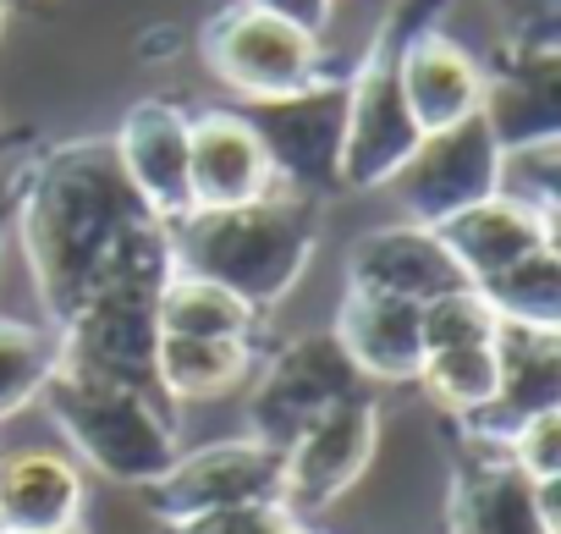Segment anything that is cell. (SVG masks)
Listing matches in <instances>:
<instances>
[{
    "instance_id": "e0dca14e",
    "label": "cell",
    "mask_w": 561,
    "mask_h": 534,
    "mask_svg": "<svg viewBox=\"0 0 561 534\" xmlns=\"http://www.w3.org/2000/svg\"><path fill=\"white\" fill-rule=\"evenodd\" d=\"M435 231H440L446 253L457 259V271L468 276V287L512 271V264L528 259L534 248H550L556 242V220H545V215H534V209H523V204H512L501 193L468 204L462 215L440 220Z\"/></svg>"
},
{
    "instance_id": "44dd1931",
    "label": "cell",
    "mask_w": 561,
    "mask_h": 534,
    "mask_svg": "<svg viewBox=\"0 0 561 534\" xmlns=\"http://www.w3.org/2000/svg\"><path fill=\"white\" fill-rule=\"evenodd\" d=\"M154 391L165 402H209L237 391L253 375V342H198V337H160L149 359Z\"/></svg>"
},
{
    "instance_id": "277c9868",
    "label": "cell",
    "mask_w": 561,
    "mask_h": 534,
    "mask_svg": "<svg viewBox=\"0 0 561 534\" xmlns=\"http://www.w3.org/2000/svg\"><path fill=\"white\" fill-rule=\"evenodd\" d=\"M204 67L215 83H226L242 105H270V100H293L314 83H325V45L320 34L259 12L248 0H231L226 12L209 18L204 39Z\"/></svg>"
},
{
    "instance_id": "ba28073f",
    "label": "cell",
    "mask_w": 561,
    "mask_h": 534,
    "mask_svg": "<svg viewBox=\"0 0 561 534\" xmlns=\"http://www.w3.org/2000/svg\"><path fill=\"white\" fill-rule=\"evenodd\" d=\"M495 166H501V138L484 116H468L457 127L424 133L419 149L402 160V171L386 182L391 204L413 226H440L462 215L468 204L495 193Z\"/></svg>"
},
{
    "instance_id": "1f68e13d",
    "label": "cell",
    "mask_w": 561,
    "mask_h": 534,
    "mask_svg": "<svg viewBox=\"0 0 561 534\" xmlns=\"http://www.w3.org/2000/svg\"><path fill=\"white\" fill-rule=\"evenodd\" d=\"M39 534H83V523H72V529H39Z\"/></svg>"
},
{
    "instance_id": "30bf717a",
    "label": "cell",
    "mask_w": 561,
    "mask_h": 534,
    "mask_svg": "<svg viewBox=\"0 0 561 534\" xmlns=\"http://www.w3.org/2000/svg\"><path fill=\"white\" fill-rule=\"evenodd\" d=\"M386 34L397 45V83L419 133H440L468 116H484L490 67L468 45H457L435 23H408V18H397Z\"/></svg>"
},
{
    "instance_id": "9c48e42d",
    "label": "cell",
    "mask_w": 561,
    "mask_h": 534,
    "mask_svg": "<svg viewBox=\"0 0 561 534\" xmlns=\"http://www.w3.org/2000/svg\"><path fill=\"white\" fill-rule=\"evenodd\" d=\"M353 391H364V380L347 364L342 342L331 331L298 337L259 370V380L248 391V435L264 441L270 452H280L298 430H309L331 402H342Z\"/></svg>"
},
{
    "instance_id": "7402d4cb",
    "label": "cell",
    "mask_w": 561,
    "mask_h": 534,
    "mask_svg": "<svg viewBox=\"0 0 561 534\" xmlns=\"http://www.w3.org/2000/svg\"><path fill=\"white\" fill-rule=\"evenodd\" d=\"M154 326L160 337H198V342H253L259 331V315L231 298L226 287L204 282V276H187V271H171L154 293Z\"/></svg>"
},
{
    "instance_id": "7a4b0ae2",
    "label": "cell",
    "mask_w": 561,
    "mask_h": 534,
    "mask_svg": "<svg viewBox=\"0 0 561 534\" xmlns=\"http://www.w3.org/2000/svg\"><path fill=\"white\" fill-rule=\"evenodd\" d=\"M171 231V271L204 276L242 298L253 315L287 304L304 282L309 259L320 248V204L314 193L275 188L259 204L237 209H193Z\"/></svg>"
},
{
    "instance_id": "52a82bcc",
    "label": "cell",
    "mask_w": 561,
    "mask_h": 534,
    "mask_svg": "<svg viewBox=\"0 0 561 534\" xmlns=\"http://www.w3.org/2000/svg\"><path fill=\"white\" fill-rule=\"evenodd\" d=\"M380 446V408L369 391H353L342 402H331L309 430H298L280 446V507L293 518H314L331 501H342L364 468L375 463Z\"/></svg>"
},
{
    "instance_id": "4316f807",
    "label": "cell",
    "mask_w": 561,
    "mask_h": 534,
    "mask_svg": "<svg viewBox=\"0 0 561 534\" xmlns=\"http://www.w3.org/2000/svg\"><path fill=\"white\" fill-rule=\"evenodd\" d=\"M495 309L479 298V287H457V293H440L419 309V337H424V353H440V348H479L495 337Z\"/></svg>"
},
{
    "instance_id": "ffe728a7",
    "label": "cell",
    "mask_w": 561,
    "mask_h": 534,
    "mask_svg": "<svg viewBox=\"0 0 561 534\" xmlns=\"http://www.w3.org/2000/svg\"><path fill=\"white\" fill-rule=\"evenodd\" d=\"M556 50L534 45L517 50V61L506 72H490V94H484V122L495 127L501 144H523V138H550L561 133V111H556Z\"/></svg>"
},
{
    "instance_id": "d6986e66",
    "label": "cell",
    "mask_w": 561,
    "mask_h": 534,
    "mask_svg": "<svg viewBox=\"0 0 561 534\" xmlns=\"http://www.w3.org/2000/svg\"><path fill=\"white\" fill-rule=\"evenodd\" d=\"M451 534H561L534 496V479H523L501 452H484L457 474L451 485Z\"/></svg>"
},
{
    "instance_id": "e575fe53",
    "label": "cell",
    "mask_w": 561,
    "mask_h": 534,
    "mask_svg": "<svg viewBox=\"0 0 561 534\" xmlns=\"http://www.w3.org/2000/svg\"><path fill=\"white\" fill-rule=\"evenodd\" d=\"M7 7H12V0H7Z\"/></svg>"
},
{
    "instance_id": "2e32d148",
    "label": "cell",
    "mask_w": 561,
    "mask_h": 534,
    "mask_svg": "<svg viewBox=\"0 0 561 534\" xmlns=\"http://www.w3.org/2000/svg\"><path fill=\"white\" fill-rule=\"evenodd\" d=\"M89 479L67 446H18L0 452V523L7 534L72 529L83 523Z\"/></svg>"
},
{
    "instance_id": "484cf974",
    "label": "cell",
    "mask_w": 561,
    "mask_h": 534,
    "mask_svg": "<svg viewBox=\"0 0 561 534\" xmlns=\"http://www.w3.org/2000/svg\"><path fill=\"white\" fill-rule=\"evenodd\" d=\"M495 193L534 209V215H545V220H556V209H561V133L501 144Z\"/></svg>"
},
{
    "instance_id": "4fadbf2b",
    "label": "cell",
    "mask_w": 561,
    "mask_h": 534,
    "mask_svg": "<svg viewBox=\"0 0 561 534\" xmlns=\"http://www.w3.org/2000/svg\"><path fill=\"white\" fill-rule=\"evenodd\" d=\"M468 287V276L457 271V259L446 253L435 226H413V220H391L364 231L347 248V293H375V298H397L424 309L440 293Z\"/></svg>"
},
{
    "instance_id": "f1b7e54d",
    "label": "cell",
    "mask_w": 561,
    "mask_h": 534,
    "mask_svg": "<svg viewBox=\"0 0 561 534\" xmlns=\"http://www.w3.org/2000/svg\"><path fill=\"white\" fill-rule=\"evenodd\" d=\"M176 534H320V529H309L304 518H293L280 501H270V507H237V512L198 518V523H187Z\"/></svg>"
},
{
    "instance_id": "5b68a950",
    "label": "cell",
    "mask_w": 561,
    "mask_h": 534,
    "mask_svg": "<svg viewBox=\"0 0 561 534\" xmlns=\"http://www.w3.org/2000/svg\"><path fill=\"white\" fill-rule=\"evenodd\" d=\"M419 122L397 83V45L391 34L375 39V50L347 78V111H342V149H336V188L375 193L386 188L402 160L419 149Z\"/></svg>"
},
{
    "instance_id": "6da1fadb",
    "label": "cell",
    "mask_w": 561,
    "mask_h": 534,
    "mask_svg": "<svg viewBox=\"0 0 561 534\" xmlns=\"http://www.w3.org/2000/svg\"><path fill=\"white\" fill-rule=\"evenodd\" d=\"M12 237L28 259L50 331L105 293H160L171 276V231L127 188L111 138L39 155L12 204Z\"/></svg>"
},
{
    "instance_id": "3957f363",
    "label": "cell",
    "mask_w": 561,
    "mask_h": 534,
    "mask_svg": "<svg viewBox=\"0 0 561 534\" xmlns=\"http://www.w3.org/2000/svg\"><path fill=\"white\" fill-rule=\"evenodd\" d=\"M39 402L56 419L67 452L116 485L144 490L176 463V419L154 386L56 370Z\"/></svg>"
},
{
    "instance_id": "cb8c5ba5",
    "label": "cell",
    "mask_w": 561,
    "mask_h": 534,
    "mask_svg": "<svg viewBox=\"0 0 561 534\" xmlns=\"http://www.w3.org/2000/svg\"><path fill=\"white\" fill-rule=\"evenodd\" d=\"M56 370H61V342L50 326L0 320V424L39 402Z\"/></svg>"
},
{
    "instance_id": "7c38bea8",
    "label": "cell",
    "mask_w": 561,
    "mask_h": 534,
    "mask_svg": "<svg viewBox=\"0 0 561 534\" xmlns=\"http://www.w3.org/2000/svg\"><path fill=\"white\" fill-rule=\"evenodd\" d=\"M490 348H495V397H490V408L468 413L462 424L484 452H501L523 419L561 408V331L501 320Z\"/></svg>"
},
{
    "instance_id": "8fae6325",
    "label": "cell",
    "mask_w": 561,
    "mask_h": 534,
    "mask_svg": "<svg viewBox=\"0 0 561 534\" xmlns=\"http://www.w3.org/2000/svg\"><path fill=\"white\" fill-rule=\"evenodd\" d=\"M342 111H347V83L325 78L293 100L248 105L242 116L264 138V155L280 177V188H331L336 182V149H342Z\"/></svg>"
},
{
    "instance_id": "5bb4252c",
    "label": "cell",
    "mask_w": 561,
    "mask_h": 534,
    "mask_svg": "<svg viewBox=\"0 0 561 534\" xmlns=\"http://www.w3.org/2000/svg\"><path fill=\"white\" fill-rule=\"evenodd\" d=\"M111 155L127 177V188L138 193V204L160 220L176 226L182 215H193V193H187V111L171 100H138L122 127L111 133Z\"/></svg>"
},
{
    "instance_id": "83f0119b",
    "label": "cell",
    "mask_w": 561,
    "mask_h": 534,
    "mask_svg": "<svg viewBox=\"0 0 561 534\" xmlns=\"http://www.w3.org/2000/svg\"><path fill=\"white\" fill-rule=\"evenodd\" d=\"M501 457L523 474V479H561V408H545L534 419H523L512 430V441L501 446Z\"/></svg>"
},
{
    "instance_id": "d4e9b609",
    "label": "cell",
    "mask_w": 561,
    "mask_h": 534,
    "mask_svg": "<svg viewBox=\"0 0 561 534\" xmlns=\"http://www.w3.org/2000/svg\"><path fill=\"white\" fill-rule=\"evenodd\" d=\"M419 386L430 391V402H440L446 413L468 419V413L490 408V397H495V348L479 342V348H440V353H424Z\"/></svg>"
},
{
    "instance_id": "603a6c76",
    "label": "cell",
    "mask_w": 561,
    "mask_h": 534,
    "mask_svg": "<svg viewBox=\"0 0 561 534\" xmlns=\"http://www.w3.org/2000/svg\"><path fill=\"white\" fill-rule=\"evenodd\" d=\"M479 298L495 309V320L512 326H550L561 331V248H534L512 271L479 282Z\"/></svg>"
},
{
    "instance_id": "f546056e",
    "label": "cell",
    "mask_w": 561,
    "mask_h": 534,
    "mask_svg": "<svg viewBox=\"0 0 561 534\" xmlns=\"http://www.w3.org/2000/svg\"><path fill=\"white\" fill-rule=\"evenodd\" d=\"M248 7L275 12V18H287V23L320 34V39H325V29H331V18H336V0H248Z\"/></svg>"
},
{
    "instance_id": "9a60e30c",
    "label": "cell",
    "mask_w": 561,
    "mask_h": 534,
    "mask_svg": "<svg viewBox=\"0 0 561 534\" xmlns=\"http://www.w3.org/2000/svg\"><path fill=\"white\" fill-rule=\"evenodd\" d=\"M280 188L264 138L242 111H198L187 116V193L193 209H237L259 204Z\"/></svg>"
},
{
    "instance_id": "d6a6232c",
    "label": "cell",
    "mask_w": 561,
    "mask_h": 534,
    "mask_svg": "<svg viewBox=\"0 0 561 534\" xmlns=\"http://www.w3.org/2000/svg\"><path fill=\"white\" fill-rule=\"evenodd\" d=\"M0 34H7V0H0Z\"/></svg>"
},
{
    "instance_id": "ac0fdd59",
    "label": "cell",
    "mask_w": 561,
    "mask_h": 534,
    "mask_svg": "<svg viewBox=\"0 0 561 534\" xmlns=\"http://www.w3.org/2000/svg\"><path fill=\"white\" fill-rule=\"evenodd\" d=\"M331 337L342 342L358 380H386V386L419 380L424 337H419V309L413 304L375 298V293H342Z\"/></svg>"
},
{
    "instance_id": "836d02e7",
    "label": "cell",
    "mask_w": 561,
    "mask_h": 534,
    "mask_svg": "<svg viewBox=\"0 0 561 534\" xmlns=\"http://www.w3.org/2000/svg\"><path fill=\"white\" fill-rule=\"evenodd\" d=\"M0 534H7V523H0Z\"/></svg>"
},
{
    "instance_id": "8992f818",
    "label": "cell",
    "mask_w": 561,
    "mask_h": 534,
    "mask_svg": "<svg viewBox=\"0 0 561 534\" xmlns=\"http://www.w3.org/2000/svg\"><path fill=\"white\" fill-rule=\"evenodd\" d=\"M144 490H149V512L176 534V529L215 518V512L280 501V452H270L253 435L215 441L198 452H176V463Z\"/></svg>"
},
{
    "instance_id": "4dcf8cb0",
    "label": "cell",
    "mask_w": 561,
    "mask_h": 534,
    "mask_svg": "<svg viewBox=\"0 0 561 534\" xmlns=\"http://www.w3.org/2000/svg\"><path fill=\"white\" fill-rule=\"evenodd\" d=\"M12 204H18V193H0V253L12 242Z\"/></svg>"
}]
</instances>
